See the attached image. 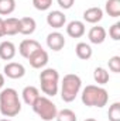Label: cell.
I'll return each mask as SVG.
<instances>
[{"instance_id": "cell-10", "label": "cell", "mask_w": 120, "mask_h": 121, "mask_svg": "<svg viewBox=\"0 0 120 121\" xmlns=\"http://www.w3.org/2000/svg\"><path fill=\"white\" fill-rule=\"evenodd\" d=\"M47 47L55 52L61 51L64 47H65V37L58 32V31H54V32H50L47 35Z\"/></svg>"}, {"instance_id": "cell-28", "label": "cell", "mask_w": 120, "mask_h": 121, "mask_svg": "<svg viewBox=\"0 0 120 121\" xmlns=\"http://www.w3.org/2000/svg\"><path fill=\"white\" fill-rule=\"evenodd\" d=\"M6 35V27H4V20L0 17V38Z\"/></svg>"}, {"instance_id": "cell-15", "label": "cell", "mask_w": 120, "mask_h": 121, "mask_svg": "<svg viewBox=\"0 0 120 121\" xmlns=\"http://www.w3.org/2000/svg\"><path fill=\"white\" fill-rule=\"evenodd\" d=\"M21 97L27 106H32L37 101V99L40 97V90L35 86H26L21 91Z\"/></svg>"}, {"instance_id": "cell-25", "label": "cell", "mask_w": 120, "mask_h": 121, "mask_svg": "<svg viewBox=\"0 0 120 121\" xmlns=\"http://www.w3.org/2000/svg\"><path fill=\"white\" fill-rule=\"evenodd\" d=\"M107 63H109V69L112 72H115V73H119L120 72V56H117V55L112 56Z\"/></svg>"}, {"instance_id": "cell-12", "label": "cell", "mask_w": 120, "mask_h": 121, "mask_svg": "<svg viewBox=\"0 0 120 121\" xmlns=\"http://www.w3.org/2000/svg\"><path fill=\"white\" fill-rule=\"evenodd\" d=\"M106 30L103 28V27H100V26H95V27H92L88 32V38H89V41L92 44H95V45H99V44H103L105 42V39H106Z\"/></svg>"}, {"instance_id": "cell-16", "label": "cell", "mask_w": 120, "mask_h": 121, "mask_svg": "<svg viewBox=\"0 0 120 121\" xmlns=\"http://www.w3.org/2000/svg\"><path fill=\"white\" fill-rule=\"evenodd\" d=\"M37 28V23L32 17H23L20 18V32L23 35H31Z\"/></svg>"}, {"instance_id": "cell-30", "label": "cell", "mask_w": 120, "mask_h": 121, "mask_svg": "<svg viewBox=\"0 0 120 121\" xmlns=\"http://www.w3.org/2000/svg\"><path fill=\"white\" fill-rule=\"evenodd\" d=\"M83 121H97V120H95V118H86V120H83Z\"/></svg>"}, {"instance_id": "cell-26", "label": "cell", "mask_w": 120, "mask_h": 121, "mask_svg": "<svg viewBox=\"0 0 120 121\" xmlns=\"http://www.w3.org/2000/svg\"><path fill=\"white\" fill-rule=\"evenodd\" d=\"M109 35L112 39L119 41L120 39V23H115L110 28H109Z\"/></svg>"}, {"instance_id": "cell-31", "label": "cell", "mask_w": 120, "mask_h": 121, "mask_svg": "<svg viewBox=\"0 0 120 121\" xmlns=\"http://www.w3.org/2000/svg\"><path fill=\"white\" fill-rule=\"evenodd\" d=\"M0 121H11V120H10V118H1Z\"/></svg>"}, {"instance_id": "cell-17", "label": "cell", "mask_w": 120, "mask_h": 121, "mask_svg": "<svg viewBox=\"0 0 120 121\" xmlns=\"http://www.w3.org/2000/svg\"><path fill=\"white\" fill-rule=\"evenodd\" d=\"M75 54H76V56L79 59L88 60V59H90L93 51H92V47H90L89 44H86V42H78L76 47H75Z\"/></svg>"}, {"instance_id": "cell-23", "label": "cell", "mask_w": 120, "mask_h": 121, "mask_svg": "<svg viewBox=\"0 0 120 121\" xmlns=\"http://www.w3.org/2000/svg\"><path fill=\"white\" fill-rule=\"evenodd\" d=\"M107 117H109V121H120V103L119 101L113 103L109 107Z\"/></svg>"}, {"instance_id": "cell-1", "label": "cell", "mask_w": 120, "mask_h": 121, "mask_svg": "<svg viewBox=\"0 0 120 121\" xmlns=\"http://www.w3.org/2000/svg\"><path fill=\"white\" fill-rule=\"evenodd\" d=\"M21 111V101L18 93L13 87H7L0 91V114L4 117H16Z\"/></svg>"}, {"instance_id": "cell-27", "label": "cell", "mask_w": 120, "mask_h": 121, "mask_svg": "<svg viewBox=\"0 0 120 121\" xmlns=\"http://www.w3.org/2000/svg\"><path fill=\"white\" fill-rule=\"evenodd\" d=\"M57 3H58V6H60L61 9H64V10H69V9L74 6L75 0H57Z\"/></svg>"}, {"instance_id": "cell-4", "label": "cell", "mask_w": 120, "mask_h": 121, "mask_svg": "<svg viewBox=\"0 0 120 121\" xmlns=\"http://www.w3.org/2000/svg\"><path fill=\"white\" fill-rule=\"evenodd\" d=\"M41 91L47 94V97H54L60 90V73L54 68H45L40 73Z\"/></svg>"}, {"instance_id": "cell-7", "label": "cell", "mask_w": 120, "mask_h": 121, "mask_svg": "<svg viewBox=\"0 0 120 121\" xmlns=\"http://www.w3.org/2000/svg\"><path fill=\"white\" fill-rule=\"evenodd\" d=\"M50 60V56H48V52L42 48L37 49L30 58H28V62H30L31 68L34 69H41V68H45L47 63Z\"/></svg>"}, {"instance_id": "cell-8", "label": "cell", "mask_w": 120, "mask_h": 121, "mask_svg": "<svg viewBox=\"0 0 120 121\" xmlns=\"http://www.w3.org/2000/svg\"><path fill=\"white\" fill-rule=\"evenodd\" d=\"M3 72L10 79H21L26 75V68L18 62H9L4 65Z\"/></svg>"}, {"instance_id": "cell-20", "label": "cell", "mask_w": 120, "mask_h": 121, "mask_svg": "<svg viewBox=\"0 0 120 121\" xmlns=\"http://www.w3.org/2000/svg\"><path fill=\"white\" fill-rule=\"evenodd\" d=\"M105 11L110 17H119L120 16V0H107L105 4Z\"/></svg>"}, {"instance_id": "cell-2", "label": "cell", "mask_w": 120, "mask_h": 121, "mask_svg": "<svg viewBox=\"0 0 120 121\" xmlns=\"http://www.w3.org/2000/svg\"><path fill=\"white\" fill-rule=\"evenodd\" d=\"M81 100L88 107H97L102 108L109 101V93L106 89L97 85H88L81 94Z\"/></svg>"}, {"instance_id": "cell-24", "label": "cell", "mask_w": 120, "mask_h": 121, "mask_svg": "<svg viewBox=\"0 0 120 121\" xmlns=\"http://www.w3.org/2000/svg\"><path fill=\"white\" fill-rule=\"evenodd\" d=\"M52 4V0H32V6L40 10V11H45L51 7Z\"/></svg>"}, {"instance_id": "cell-22", "label": "cell", "mask_w": 120, "mask_h": 121, "mask_svg": "<svg viewBox=\"0 0 120 121\" xmlns=\"http://www.w3.org/2000/svg\"><path fill=\"white\" fill-rule=\"evenodd\" d=\"M57 121H76L78 117L75 114V111H72L71 108H64L57 113V117H55Z\"/></svg>"}, {"instance_id": "cell-13", "label": "cell", "mask_w": 120, "mask_h": 121, "mask_svg": "<svg viewBox=\"0 0 120 121\" xmlns=\"http://www.w3.org/2000/svg\"><path fill=\"white\" fill-rule=\"evenodd\" d=\"M103 18V10L100 7H89L83 11V20L89 24H97Z\"/></svg>"}, {"instance_id": "cell-3", "label": "cell", "mask_w": 120, "mask_h": 121, "mask_svg": "<svg viewBox=\"0 0 120 121\" xmlns=\"http://www.w3.org/2000/svg\"><path fill=\"white\" fill-rule=\"evenodd\" d=\"M82 89V80L75 73H68L61 82V99L65 103H71L76 99Z\"/></svg>"}, {"instance_id": "cell-5", "label": "cell", "mask_w": 120, "mask_h": 121, "mask_svg": "<svg viewBox=\"0 0 120 121\" xmlns=\"http://www.w3.org/2000/svg\"><path fill=\"white\" fill-rule=\"evenodd\" d=\"M34 113L44 121H52L55 117H57V106L54 104V101L47 97V96H40L37 99V101L31 106Z\"/></svg>"}, {"instance_id": "cell-9", "label": "cell", "mask_w": 120, "mask_h": 121, "mask_svg": "<svg viewBox=\"0 0 120 121\" xmlns=\"http://www.w3.org/2000/svg\"><path fill=\"white\" fill-rule=\"evenodd\" d=\"M66 23V16L61 10H52L47 16V24L52 28H62Z\"/></svg>"}, {"instance_id": "cell-6", "label": "cell", "mask_w": 120, "mask_h": 121, "mask_svg": "<svg viewBox=\"0 0 120 121\" xmlns=\"http://www.w3.org/2000/svg\"><path fill=\"white\" fill-rule=\"evenodd\" d=\"M40 48H42V47H41V44H40L37 39L27 38V39L21 41V44L18 45V54H20L23 58L28 59L31 55H32L37 49H40Z\"/></svg>"}, {"instance_id": "cell-14", "label": "cell", "mask_w": 120, "mask_h": 121, "mask_svg": "<svg viewBox=\"0 0 120 121\" xmlns=\"http://www.w3.org/2000/svg\"><path fill=\"white\" fill-rule=\"evenodd\" d=\"M16 45L11 41H3L0 42V59L3 60H11L16 56Z\"/></svg>"}, {"instance_id": "cell-18", "label": "cell", "mask_w": 120, "mask_h": 121, "mask_svg": "<svg viewBox=\"0 0 120 121\" xmlns=\"http://www.w3.org/2000/svg\"><path fill=\"white\" fill-rule=\"evenodd\" d=\"M4 27H6V35H16L20 32V18L16 17H9L4 20Z\"/></svg>"}, {"instance_id": "cell-11", "label": "cell", "mask_w": 120, "mask_h": 121, "mask_svg": "<svg viewBox=\"0 0 120 121\" xmlns=\"http://www.w3.org/2000/svg\"><path fill=\"white\" fill-rule=\"evenodd\" d=\"M85 23L83 21H79V20H74L71 23H68L66 26V34L71 37V38H81L85 35Z\"/></svg>"}, {"instance_id": "cell-29", "label": "cell", "mask_w": 120, "mask_h": 121, "mask_svg": "<svg viewBox=\"0 0 120 121\" xmlns=\"http://www.w3.org/2000/svg\"><path fill=\"white\" fill-rule=\"evenodd\" d=\"M3 86H4V75L0 73V89H3Z\"/></svg>"}, {"instance_id": "cell-21", "label": "cell", "mask_w": 120, "mask_h": 121, "mask_svg": "<svg viewBox=\"0 0 120 121\" xmlns=\"http://www.w3.org/2000/svg\"><path fill=\"white\" fill-rule=\"evenodd\" d=\"M16 10V0H0V16H9Z\"/></svg>"}, {"instance_id": "cell-19", "label": "cell", "mask_w": 120, "mask_h": 121, "mask_svg": "<svg viewBox=\"0 0 120 121\" xmlns=\"http://www.w3.org/2000/svg\"><path fill=\"white\" fill-rule=\"evenodd\" d=\"M93 79H95V82L97 83V86H103V85H106L107 82H109V72L105 69V68H102V66H99V68H96L95 70H93Z\"/></svg>"}]
</instances>
